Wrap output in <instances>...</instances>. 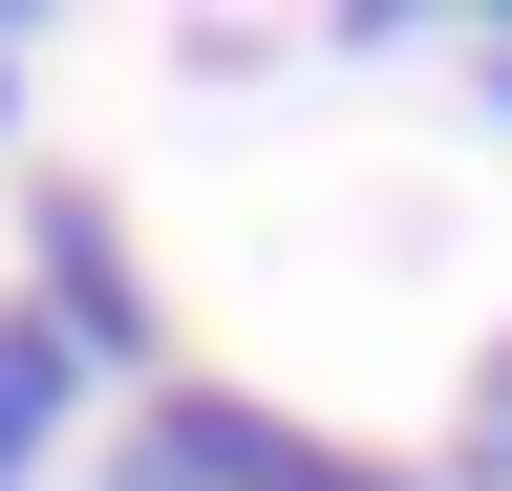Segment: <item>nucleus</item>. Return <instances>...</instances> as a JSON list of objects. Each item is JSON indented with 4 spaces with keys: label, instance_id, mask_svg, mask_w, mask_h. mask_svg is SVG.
<instances>
[{
    "label": "nucleus",
    "instance_id": "1",
    "mask_svg": "<svg viewBox=\"0 0 512 491\" xmlns=\"http://www.w3.org/2000/svg\"><path fill=\"white\" fill-rule=\"evenodd\" d=\"M107 470H150V491H406V470L320 449V427H278V406H214V385H150V427H128Z\"/></svg>",
    "mask_w": 512,
    "mask_h": 491
},
{
    "label": "nucleus",
    "instance_id": "2",
    "mask_svg": "<svg viewBox=\"0 0 512 491\" xmlns=\"http://www.w3.org/2000/svg\"><path fill=\"white\" fill-rule=\"evenodd\" d=\"M22 257H43V321L86 342V385H107V363H150V278H128L107 193H22Z\"/></svg>",
    "mask_w": 512,
    "mask_h": 491
},
{
    "label": "nucleus",
    "instance_id": "3",
    "mask_svg": "<svg viewBox=\"0 0 512 491\" xmlns=\"http://www.w3.org/2000/svg\"><path fill=\"white\" fill-rule=\"evenodd\" d=\"M64 406H86V342H64L43 299H0V491L64 449Z\"/></svg>",
    "mask_w": 512,
    "mask_h": 491
},
{
    "label": "nucleus",
    "instance_id": "4",
    "mask_svg": "<svg viewBox=\"0 0 512 491\" xmlns=\"http://www.w3.org/2000/svg\"><path fill=\"white\" fill-rule=\"evenodd\" d=\"M448 491H512V342L470 363V427H448Z\"/></svg>",
    "mask_w": 512,
    "mask_h": 491
},
{
    "label": "nucleus",
    "instance_id": "5",
    "mask_svg": "<svg viewBox=\"0 0 512 491\" xmlns=\"http://www.w3.org/2000/svg\"><path fill=\"white\" fill-rule=\"evenodd\" d=\"M0 107H22V43H0Z\"/></svg>",
    "mask_w": 512,
    "mask_h": 491
},
{
    "label": "nucleus",
    "instance_id": "6",
    "mask_svg": "<svg viewBox=\"0 0 512 491\" xmlns=\"http://www.w3.org/2000/svg\"><path fill=\"white\" fill-rule=\"evenodd\" d=\"M491 107H512V43H491Z\"/></svg>",
    "mask_w": 512,
    "mask_h": 491
},
{
    "label": "nucleus",
    "instance_id": "7",
    "mask_svg": "<svg viewBox=\"0 0 512 491\" xmlns=\"http://www.w3.org/2000/svg\"><path fill=\"white\" fill-rule=\"evenodd\" d=\"M107 491H150V470H107Z\"/></svg>",
    "mask_w": 512,
    "mask_h": 491
}]
</instances>
